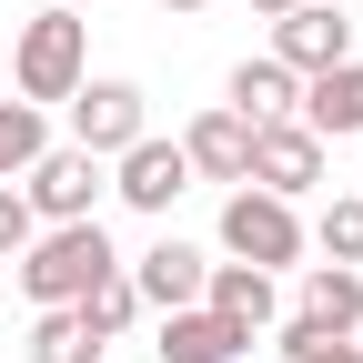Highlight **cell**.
I'll return each mask as SVG.
<instances>
[{
    "label": "cell",
    "mask_w": 363,
    "mask_h": 363,
    "mask_svg": "<svg viewBox=\"0 0 363 363\" xmlns=\"http://www.w3.org/2000/svg\"><path fill=\"white\" fill-rule=\"evenodd\" d=\"M293 101H303V81H293V71H283V61H272V51H262V61H242V71H233V111H242V121H252V131H262V121H293Z\"/></svg>",
    "instance_id": "15"
},
{
    "label": "cell",
    "mask_w": 363,
    "mask_h": 363,
    "mask_svg": "<svg viewBox=\"0 0 363 363\" xmlns=\"http://www.w3.org/2000/svg\"><path fill=\"white\" fill-rule=\"evenodd\" d=\"M293 121L313 131V142H353V131H363V61L313 71V81H303V101H293Z\"/></svg>",
    "instance_id": "9"
},
{
    "label": "cell",
    "mask_w": 363,
    "mask_h": 363,
    "mask_svg": "<svg viewBox=\"0 0 363 363\" xmlns=\"http://www.w3.org/2000/svg\"><path fill=\"white\" fill-rule=\"evenodd\" d=\"M172 11H202V0H172Z\"/></svg>",
    "instance_id": "23"
},
{
    "label": "cell",
    "mask_w": 363,
    "mask_h": 363,
    "mask_svg": "<svg viewBox=\"0 0 363 363\" xmlns=\"http://www.w3.org/2000/svg\"><path fill=\"white\" fill-rule=\"evenodd\" d=\"M202 283H212V262H202L192 242H172V233H162L142 262H131V293H142L152 313H182V303H202Z\"/></svg>",
    "instance_id": "10"
},
{
    "label": "cell",
    "mask_w": 363,
    "mask_h": 363,
    "mask_svg": "<svg viewBox=\"0 0 363 363\" xmlns=\"http://www.w3.org/2000/svg\"><path fill=\"white\" fill-rule=\"evenodd\" d=\"M252 11H262V21H283V11H303V0H252Z\"/></svg>",
    "instance_id": "22"
},
{
    "label": "cell",
    "mask_w": 363,
    "mask_h": 363,
    "mask_svg": "<svg viewBox=\"0 0 363 363\" xmlns=\"http://www.w3.org/2000/svg\"><path fill=\"white\" fill-rule=\"evenodd\" d=\"M30 233H40V212L11 192V182H0V262H21V252H30Z\"/></svg>",
    "instance_id": "20"
},
{
    "label": "cell",
    "mask_w": 363,
    "mask_h": 363,
    "mask_svg": "<svg viewBox=\"0 0 363 363\" xmlns=\"http://www.w3.org/2000/svg\"><path fill=\"white\" fill-rule=\"evenodd\" d=\"M111 192H121L131 212H172L182 192H192V162H182V142H152V131H142V142L121 152V172H111Z\"/></svg>",
    "instance_id": "8"
},
{
    "label": "cell",
    "mask_w": 363,
    "mask_h": 363,
    "mask_svg": "<svg viewBox=\"0 0 363 363\" xmlns=\"http://www.w3.org/2000/svg\"><path fill=\"white\" fill-rule=\"evenodd\" d=\"M11 81H21V101H71V91L91 81V21H71V0H51L40 21H21Z\"/></svg>",
    "instance_id": "1"
},
{
    "label": "cell",
    "mask_w": 363,
    "mask_h": 363,
    "mask_svg": "<svg viewBox=\"0 0 363 363\" xmlns=\"http://www.w3.org/2000/svg\"><path fill=\"white\" fill-rule=\"evenodd\" d=\"M101 272H121L111 242H101V222H51V233H30V252H21V293L51 313V303H81Z\"/></svg>",
    "instance_id": "2"
},
{
    "label": "cell",
    "mask_w": 363,
    "mask_h": 363,
    "mask_svg": "<svg viewBox=\"0 0 363 363\" xmlns=\"http://www.w3.org/2000/svg\"><path fill=\"white\" fill-rule=\"evenodd\" d=\"M242 343H252V333H233L212 303H182V313H162V363H242Z\"/></svg>",
    "instance_id": "13"
},
{
    "label": "cell",
    "mask_w": 363,
    "mask_h": 363,
    "mask_svg": "<svg viewBox=\"0 0 363 363\" xmlns=\"http://www.w3.org/2000/svg\"><path fill=\"white\" fill-rule=\"evenodd\" d=\"M202 303H212L233 333H272V323H283V293H272V272H252V262H212Z\"/></svg>",
    "instance_id": "11"
},
{
    "label": "cell",
    "mask_w": 363,
    "mask_h": 363,
    "mask_svg": "<svg viewBox=\"0 0 363 363\" xmlns=\"http://www.w3.org/2000/svg\"><path fill=\"white\" fill-rule=\"evenodd\" d=\"M222 252L252 262V272H283V262L303 252L293 202H272V192H233V202H222Z\"/></svg>",
    "instance_id": "4"
},
{
    "label": "cell",
    "mask_w": 363,
    "mask_h": 363,
    "mask_svg": "<svg viewBox=\"0 0 363 363\" xmlns=\"http://www.w3.org/2000/svg\"><path fill=\"white\" fill-rule=\"evenodd\" d=\"M40 152H51V121H40V101H0V182L30 172Z\"/></svg>",
    "instance_id": "17"
},
{
    "label": "cell",
    "mask_w": 363,
    "mask_h": 363,
    "mask_svg": "<svg viewBox=\"0 0 363 363\" xmlns=\"http://www.w3.org/2000/svg\"><path fill=\"white\" fill-rule=\"evenodd\" d=\"M182 162L192 172H212V182H252V121L222 101V111H202L192 131H182Z\"/></svg>",
    "instance_id": "12"
},
{
    "label": "cell",
    "mask_w": 363,
    "mask_h": 363,
    "mask_svg": "<svg viewBox=\"0 0 363 363\" xmlns=\"http://www.w3.org/2000/svg\"><path fill=\"white\" fill-rule=\"evenodd\" d=\"M272 61H283L293 81L333 71V61H353V21L333 11V0H303V11H283V21H272Z\"/></svg>",
    "instance_id": "5"
},
{
    "label": "cell",
    "mask_w": 363,
    "mask_h": 363,
    "mask_svg": "<svg viewBox=\"0 0 363 363\" xmlns=\"http://www.w3.org/2000/svg\"><path fill=\"white\" fill-rule=\"evenodd\" d=\"M323 262H363V192L323 202Z\"/></svg>",
    "instance_id": "19"
},
{
    "label": "cell",
    "mask_w": 363,
    "mask_h": 363,
    "mask_svg": "<svg viewBox=\"0 0 363 363\" xmlns=\"http://www.w3.org/2000/svg\"><path fill=\"white\" fill-rule=\"evenodd\" d=\"M293 313H303V323H323V333H353V323H363V272H353V262H313Z\"/></svg>",
    "instance_id": "14"
},
{
    "label": "cell",
    "mask_w": 363,
    "mask_h": 363,
    "mask_svg": "<svg viewBox=\"0 0 363 363\" xmlns=\"http://www.w3.org/2000/svg\"><path fill=\"white\" fill-rule=\"evenodd\" d=\"M313 182H323V142H313L303 121H262L252 131V192L293 202V192H313Z\"/></svg>",
    "instance_id": "7"
},
{
    "label": "cell",
    "mask_w": 363,
    "mask_h": 363,
    "mask_svg": "<svg viewBox=\"0 0 363 363\" xmlns=\"http://www.w3.org/2000/svg\"><path fill=\"white\" fill-rule=\"evenodd\" d=\"M30 363H101V343H91V323H81L71 303H51L30 323Z\"/></svg>",
    "instance_id": "16"
},
{
    "label": "cell",
    "mask_w": 363,
    "mask_h": 363,
    "mask_svg": "<svg viewBox=\"0 0 363 363\" xmlns=\"http://www.w3.org/2000/svg\"><path fill=\"white\" fill-rule=\"evenodd\" d=\"M21 202L40 222H101V212H91V202H101V162H91V152H40L30 182H21Z\"/></svg>",
    "instance_id": "6"
},
{
    "label": "cell",
    "mask_w": 363,
    "mask_h": 363,
    "mask_svg": "<svg viewBox=\"0 0 363 363\" xmlns=\"http://www.w3.org/2000/svg\"><path fill=\"white\" fill-rule=\"evenodd\" d=\"M293 363H363V343H353V333H343V343H303Z\"/></svg>",
    "instance_id": "21"
},
{
    "label": "cell",
    "mask_w": 363,
    "mask_h": 363,
    "mask_svg": "<svg viewBox=\"0 0 363 363\" xmlns=\"http://www.w3.org/2000/svg\"><path fill=\"white\" fill-rule=\"evenodd\" d=\"M142 131H152V111H142V91H131V81H81V91H71V152L121 162Z\"/></svg>",
    "instance_id": "3"
},
{
    "label": "cell",
    "mask_w": 363,
    "mask_h": 363,
    "mask_svg": "<svg viewBox=\"0 0 363 363\" xmlns=\"http://www.w3.org/2000/svg\"><path fill=\"white\" fill-rule=\"evenodd\" d=\"M81 323H91V343H111V333H131V313H142V293H131V272H101V283H91L81 303Z\"/></svg>",
    "instance_id": "18"
}]
</instances>
